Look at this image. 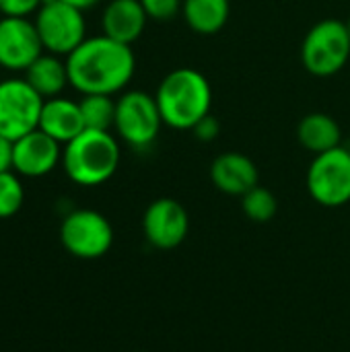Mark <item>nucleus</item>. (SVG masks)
<instances>
[{"label": "nucleus", "mask_w": 350, "mask_h": 352, "mask_svg": "<svg viewBox=\"0 0 350 352\" xmlns=\"http://www.w3.org/2000/svg\"><path fill=\"white\" fill-rule=\"evenodd\" d=\"M161 126L163 118L155 95L144 91H128L116 101L113 130L132 148L151 146L157 140Z\"/></svg>", "instance_id": "nucleus-6"}, {"label": "nucleus", "mask_w": 350, "mask_h": 352, "mask_svg": "<svg viewBox=\"0 0 350 352\" xmlns=\"http://www.w3.org/2000/svg\"><path fill=\"white\" fill-rule=\"evenodd\" d=\"M25 202V188L19 175L8 169L0 173V219L14 217Z\"/></svg>", "instance_id": "nucleus-21"}, {"label": "nucleus", "mask_w": 350, "mask_h": 352, "mask_svg": "<svg viewBox=\"0 0 350 352\" xmlns=\"http://www.w3.org/2000/svg\"><path fill=\"white\" fill-rule=\"evenodd\" d=\"M347 27H349V33H350V16H349V21H347Z\"/></svg>", "instance_id": "nucleus-27"}, {"label": "nucleus", "mask_w": 350, "mask_h": 352, "mask_svg": "<svg viewBox=\"0 0 350 352\" xmlns=\"http://www.w3.org/2000/svg\"><path fill=\"white\" fill-rule=\"evenodd\" d=\"M340 138H342L340 126L328 113L314 111V113L303 116L301 122L297 124L299 144L314 155H322L326 151L340 146Z\"/></svg>", "instance_id": "nucleus-17"}, {"label": "nucleus", "mask_w": 350, "mask_h": 352, "mask_svg": "<svg viewBox=\"0 0 350 352\" xmlns=\"http://www.w3.org/2000/svg\"><path fill=\"white\" fill-rule=\"evenodd\" d=\"M45 0H0V12L4 16H27L37 12Z\"/></svg>", "instance_id": "nucleus-23"}, {"label": "nucleus", "mask_w": 350, "mask_h": 352, "mask_svg": "<svg viewBox=\"0 0 350 352\" xmlns=\"http://www.w3.org/2000/svg\"><path fill=\"white\" fill-rule=\"evenodd\" d=\"M192 132H194V136H196L198 140L210 142V140H215V138L219 136L221 126H219V120H217L212 113H208V116H204V118L192 128Z\"/></svg>", "instance_id": "nucleus-24"}, {"label": "nucleus", "mask_w": 350, "mask_h": 352, "mask_svg": "<svg viewBox=\"0 0 350 352\" xmlns=\"http://www.w3.org/2000/svg\"><path fill=\"white\" fill-rule=\"evenodd\" d=\"M70 85L80 95H116L128 87L136 70L130 45L107 35L87 37L66 56Z\"/></svg>", "instance_id": "nucleus-1"}, {"label": "nucleus", "mask_w": 350, "mask_h": 352, "mask_svg": "<svg viewBox=\"0 0 350 352\" xmlns=\"http://www.w3.org/2000/svg\"><path fill=\"white\" fill-rule=\"evenodd\" d=\"M35 27L43 50L56 56L72 54L87 39V23L83 10L62 2L45 0L35 12Z\"/></svg>", "instance_id": "nucleus-5"}, {"label": "nucleus", "mask_w": 350, "mask_h": 352, "mask_svg": "<svg viewBox=\"0 0 350 352\" xmlns=\"http://www.w3.org/2000/svg\"><path fill=\"white\" fill-rule=\"evenodd\" d=\"M43 43L37 27L27 16L0 19V66L12 72L27 70L41 54Z\"/></svg>", "instance_id": "nucleus-11"}, {"label": "nucleus", "mask_w": 350, "mask_h": 352, "mask_svg": "<svg viewBox=\"0 0 350 352\" xmlns=\"http://www.w3.org/2000/svg\"><path fill=\"white\" fill-rule=\"evenodd\" d=\"M184 19L194 33L215 35L219 33L231 14L229 0H184Z\"/></svg>", "instance_id": "nucleus-18"}, {"label": "nucleus", "mask_w": 350, "mask_h": 352, "mask_svg": "<svg viewBox=\"0 0 350 352\" xmlns=\"http://www.w3.org/2000/svg\"><path fill=\"white\" fill-rule=\"evenodd\" d=\"M118 165L120 144L111 132L83 130L62 148V167L76 186H101L113 177Z\"/></svg>", "instance_id": "nucleus-3"}, {"label": "nucleus", "mask_w": 350, "mask_h": 352, "mask_svg": "<svg viewBox=\"0 0 350 352\" xmlns=\"http://www.w3.org/2000/svg\"><path fill=\"white\" fill-rule=\"evenodd\" d=\"M25 80L31 85V89L41 95L43 99L60 97V93L70 85L68 78V66L62 56L43 52L27 70H25Z\"/></svg>", "instance_id": "nucleus-16"}, {"label": "nucleus", "mask_w": 350, "mask_h": 352, "mask_svg": "<svg viewBox=\"0 0 350 352\" xmlns=\"http://www.w3.org/2000/svg\"><path fill=\"white\" fill-rule=\"evenodd\" d=\"M350 58V33L344 21L324 19L316 23L301 45V62L314 76L326 78L340 72Z\"/></svg>", "instance_id": "nucleus-4"}, {"label": "nucleus", "mask_w": 350, "mask_h": 352, "mask_svg": "<svg viewBox=\"0 0 350 352\" xmlns=\"http://www.w3.org/2000/svg\"><path fill=\"white\" fill-rule=\"evenodd\" d=\"M309 196L326 206L338 208L350 202V151L336 146L322 155H316L307 169Z\"/></svg>", "instance_id": "nucleus-8"}, {"label": "nucleus", "mask_w": 350, "mask_h": 352, "mask_svg": "<svg viewBox=\"0 0 350 352\" xmlns=\"http://www.w3.org/2000/svg\"><path fill=\"white\" fill-rule=\"evenodd\" d=\"M60 241L64 250L80 260H97L113 245V227L97 210L78 208L64 217L60 225Z\"/></svg>", "instance_id": "nucleus-7"}, {"label": "nucleus", "mask_w": 350, "mask_h": 352, "mask_svg": "<svg viewBox=\"0 0 350 352\" xmlns=\"http://www.w3.org/2000/svg\"><path fill=\"white\" fill-rule=\"evenodd\" d=\"M190 231V217L175 198H157L142 214V233L157 250L179 248Z\"/></svg>", "instance_id": "nucleus-10"}, {"label": "nucleus", "mask_w": 350, "mask_h": 352, "mask_svg": "<svg viewBox=\"0 0 350 352\" xmlns=\"http://www.w3.org/2000/svg\"><path fill=\"white\" fill-rule=\"evenodd\" d=\"M146 12L140 0H109L101 14L103 35L132 45L146 27Z\"/></svg>", "instance_id": "nucleus-14"}, {"label": "nucleus", "mask_w": 350, "mask_h": 352, "mask_svg": "<svg viewBox=\"0 0 350 352\" xmlns=\"http://www.w3.org/2000/svg\"><path fill=\"white\" fill-rule=\"evenodd\" d=\"M43 101L25 78L0 80V134L14 142L37 130Z\"/></svg>", "instance_id": "nucleus-9"}, {"label": "nucleus", "mask_w": 350, "mask_h": 352, "mask_svg": "<svg viewBox=\"0 0 350 352\" xmlns=\"http://www.w3.org/2000/svg\"><path fill=\"white\" fill-rule=\"evenodd\" d=\"M41 132L58 140L60 144L70 142L85 130L83 113L78 101L66 99V97H52L43 101L39 126Z\"/></svg>", "instance_id": "nucleus-15"}, {"label": "nucleus", "mask_w": 350, "mask_h": 352, "mask_svg": "<svg viewBox=\"0 0 350 352\" xmlns=\"http://www.w3.org/2000/svg\"><path fill=\"white\" fill-rule=\"evenodd\" d=\"M62 163V144L39 128L12 142V171L25 177H43Z\"/></svg>", "instance_id": "nucleus-12"}, {"label": "nucleus", "mask_w": 350, "mask_h": 352, "mask_svg": "<svg viewBox=\"0 0 350 352\" xmlns=\"http://www.w3.org/2000/svg\"><path fill=\"white\" fill-rule=\"evenodd\" d=\"M210 182L219 192L241 198L258 186L260 173L250 157L241 153H223L210 165Z\"/></svg>", "instance_id": "nucleus-13"}, {"label": "nucleus", "mask_w": 350, "mask_h": 352, "mask_svg": "<svg viewBox=\"0 0 350 352\" xmlns=\"http://www.w3.org/2000/svg\"><path fill=\"white\" fill-rule=\"evenodd\" d=\"M151 21H171L182 12L184 0H140Z\"/></svg>", "instance_id": "nucleus-22"}, {"label": "nucleus", "mask_w": 350, "mask_h": 352, "mask_svg": "<svg viewBox=\"0 0 350 352\" xmlns=\"http://www.w3.org/2000/svg\"><path fill=\"white\" fill-rule=\"evenodd\" d=\"M85 130L109 132L116 122V101L111 95H83L78 101Z\"/></svg>", "instance_id": "nucleus-19"}, {"label": "nucleus", "mask_w": 350, "mask_h": 352, "mask_svg": "<svg viewBox=\"0 0 350 352\" xmlns=\"http://www.w3.org/2000/svg\"><path fill=\"white\" fill-rule=\"evenodd\" d=\"M241 210L254 223H268L278 212V200L268 188H262L258 184L241 196Z\"/></svg>", "instance_id": "nucleus-20"}, {"label": "nucleus", "mask_w": 350, "mask_h": 352, "mask_svg": "<svg viewBox=\"0 0 350 352\" xmlns=\"http://www.w3.org/2000/svg\"><path fill=\"white\" fill-rule=\"evenodd\" d=\"M62 2H68V4H72V6H76V8H80V10H87V8L95 6L99 0H62Z\"/></svg>", "instance_id": "nucleus-26"}, {"label": "nucleus", "mask_w": 350, "mask_h": 352, "mask_svg": "<svg viewBox=\"0 0 350 352\" xmlns=\"http://www.w3.org/2000/svg\"><path fill=\"white\" fill-rule=\"evenodd\" d=\"M12 169V140L0 134V173Z\"/></svg>", "instance_id": "nucleus-25"}, {"label": "nucleus", "mask_w": 350, "mask_h": 352, "mask_svg": "<svg viewBox=\"0 0 350 352\" xmlns=\"http://www.w3.org/2000/svg\"><path fill=\"white\" fill-rule=\"evenodd\" d=\"M163 124L173 130H192L212 107L208 78L190 66L171 70L155 93Z\"/></svg>", "instance_id": "nucleus-2"}]
</instances>
